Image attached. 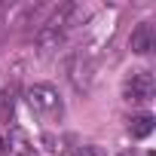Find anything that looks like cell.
Returning <instances> with one entry per match:
<instances>
[{"instance_id":"cell-1","label":"cell","mask_w":156,"mask_h":156,"mask_svg":"<svg viewBox=\"0 0 156 156\" xmlns=\"http://www.w3.org/2000/svg\"><path fill=\"white\" fill-rule=\"evenodd\" d=\"M76 12H80V6L67 3V6L55 9V16H52L46 25H40V31H37V52H40V55H52V52L67 40V31L76 25V22H73Z\"/></svg>"},{"instance_id":"cell-2","label":"cell","mask_w":156,"mask_h":156,"mask_svg":"<svg viewBox=\"0 0 156 156\" xmlns=\"http://www.w3.org/2000/svg\"><path fill=\"white\" fill-rule=\"evenodd\" d=\"M28 104H31V110H34L37 116H43V119H58L61 110H64L58 89L49 86V83H34V86L28 89Z\"/></svg>"},{"instance_id":"cell-3","label":"cell","mask_w":156,"mask_h":156,"mask_svg":"<svg viewBox=\"0 0 156 156\" xmlns=\"http://www.w3.org/2000/svg\"><path fill=\"white\" fill-rule=\"evenodd\" d=\"M153 89H156V83H153V73L147 67L132 70L126 80H122V98L129 104H147L153 98Z\"/></svg>"},{"instance_id":"cell-4","label":"cell","mask_w":156,"mask_h":156,"mask_svg":"<svg viewBox=\"0 0 156 156\" xmlns=\"http://www.w3.org/2000/svg\"><path fill=\"white\" fill-rule=\"evenodd\" d=\"M67 70H70V80H73L76 89H89V83H92V61H89V55L76 52L67 61Z\"/></svg>"},{"instance_id":"cell-5","label":"cell","mask_w":156,"mask_h":156,"mask_svg":"<svg viewBox=\"0 0 156 156\" xmlns=\"http://www.w3.org/2000/svg\"><path fill=\"white\" fill-rule=\"evenodd\" d=\"M129 46H132V52H138V55H147V52L153 49V25H150V22H141V25L132 31V37H129Z\"/></svg>"},{"instance_id":"cell-6","label":"cell","mask_w":156,"mask_h":156,"mask_svg":"<svg viewBox=\"0 0 156 156\" xmlns=\"http://www.w3.org/2000/svg\"><path fill=\"white\" fill-rule=\"evenodd\" d=\"M6 153H9V156H37V150H34L31 138H28L22 129H12V132H9V144H6Z\"/></svg>"},{"instance_id":"cell-7","label":"cell","mask_w":156,"mask_h":156,"mask_svg":"<svg viewBox=\"0 0 156 156\" xmlns=\"http://www.w3.org/2000/svg\"><path fill=\"white\" fill-rule=\"evenodd\" d=\"M153 126H156V119H153L150 113H138V116L129 119V135H132V138H147V135L153 132Z\"/></svg>"},{"instance_id":"cell-8","label":"cell","mask_w":156,"mask_h":156,"mask_svg":"<svg viewBox=\"0 0 156 156\" xmlns=\"http://www.w3.org/2000/svg\"><path fill=\"white\" fill-rule=\"evenodd\" d=\"M12 104H16V101H12V92L6 89L3 95H0V119H9V116H12Z\"/></svg>"},{"instance_id":"cell-9","label":"cell","mask_w":156,"mask_h":156,"mask_svg":"<svg viewBox=\"0 0 156 156\" xmlns=\"http://www.w3.org/2000/svg\"><path fill=\"white\" fill-rule=\"evenodd\" d=\"M73 156H107V150H104V147H98V144H83Z\"/></svg>"},{"instance_id":"cell-10","label":"cell","mask_w":156,"mask_h":156,"mask_svg":"<svg viewBox=\"0 0 156 156\" xmlns=\"http://www.w3.org/2000/svg\"><path fill=\"white\" fill-rule=\"evenodd\" d=\"M0 156H9V153H6V141H3V138H0Z\"/></svg>"}]
</instances>
